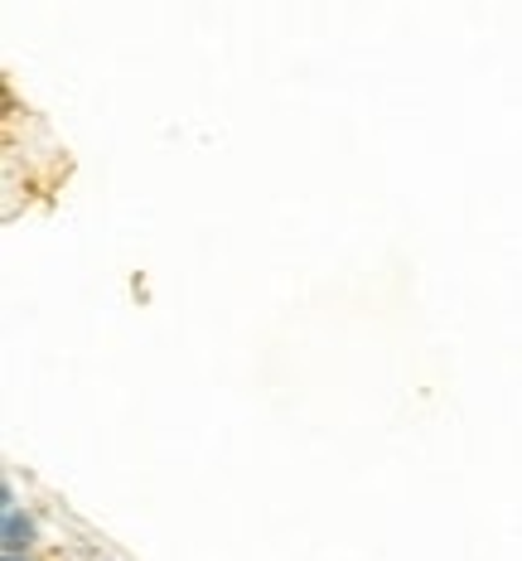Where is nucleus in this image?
Segmentation results:
<instances>
[{"mask_svg": "<svg viewBox=\"0 0 522 561\" xmlns=\"http://www.w3.org/2000/svg\"><path fill=\"white\" fill-rule=\"evenodd\" d=\"M0 542H5V552H30V542H34L30 513L15 508V494H10V489H5V523H0Z\"/></svg>", "mask_w": 522, "mask_h": 561, "instance_id": "1", "label": "nucleus"}, {"mask_svg": "<svg viewBox=\"0 0 522 561\" xmlns=\"http://www.w3.org/2000/svg\"><path fill=\"white\" fill-rule=\"evenodd\" d=\"M5 561H30L25 552H5Z\"/></svg>", "mask_w": 522, "mask_h": 561, "instance_id": "2", "label": "nucleus"}]
</instances>
